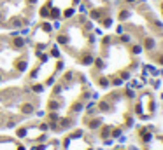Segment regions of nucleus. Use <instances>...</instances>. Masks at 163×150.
I'll list each match as a JSON object with an SVG mask.
<instances>
[{"label": "nucleus", "mask_w": 163, "mask_h": 150, "mask_svg": "<svg viewBox=\"0 0 163 150\" xmlns=\"http://www.w3.org/2000/svg\"><path fill=\"white\" fill-rule=\"evenodd\" d=\"M49 12H51V2L47 0L46 4L39 9V17H41L42 21H44V19H47V21H49Z\"/></svg>", "instance_id": "7ed1b4c3"}, {"label": "nucleus", "mask_w": 163, "mask_h": 150, "mask_svg": "<svg viewBox=\"0 0 163 150\" xmlns=\"http://www.w3.org/2000/svg\"><path fill=\"white\" fill-rule=\"evenodd\" d=\"M51 54H53V56H56V58L60 56V49H58V46H53V49H51Z\"/></svg>", "instance_id": "39448f33"}, {"label": "nucleus", "mask_w": 163, "mask_h": 150, "mask_svg": "<svg viewBox=\"0 0 163 150\" xmlns=\"http://www.w3.org/2000/svg\"><path fill=\"white\" fill-rule=\"evenodd\" d=\"M153 7H154V11L158 12V16L161 17V21H163V0H153Z\"/></svg>", "instance_id": "20e7f679"}, {"label": "nucleus", "mask_w": 163, "mask_h": 150, "mask_svg": "<svg viewBox=\"0 0 163 150\" xmlns=\"http://www.w3.org/2000/svg\"><path fill=\"white\" fill-rule=\"evenodd\" d=\"M140 138L146 150H163V136L153 133V129H140Z\"/></svg>", "instance_id": "f03ea898"}, {"label": "nucleus", "mask_w": 163, "mask_h": 150, "mask_svg": "<svg viewBox=\"0 0 163 150\" xmlns=\"http://www.w3.org/2000/svg\"><path fill=\"white\" fill-rule=\"evenodd\" d=\"M117 33H126L156 65H163V21L146 0H114Z\"/></svg>", "instance_id": "f257e3e1"}]
</instances>
